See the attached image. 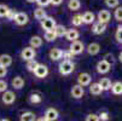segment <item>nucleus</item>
<instances>
[{
    "label": "nucleus",
    "instance_id": "32",
    "mask_svg": "<svg viewBox=\"0 0 122 121\" xmlns=\"http://www.w3.org/2000/svg\"><path fill=\"white\" fill-rule=\"evenodd\" d=\"M9 11H10V9L5 4H0V17H6Z\"/></svg>",
    "mask_w": 122,
    "mask_h": 121
},
{
    "label": "nucleus",
    "instance_id": "2",
    "mask_svg": "<svg viewBox=\"0 0 122 121\" xmlns=\"http://www.w3.org/2000/svg\"><path fill=\"white\" fill-rule=\"evenodd\" d=\"M56 21L52 18V17H45V18L41 21V27L46 30V32H50V30H53L55 27H56Z\"/></svg>",
    "mask_w": 122,
    "mask_h": 121
},
{
    "label": "nucleus",
    "instance_id": "14",
    "mask_svg": "<svg viewBox=\"0 0 122 121\" xmlns=\"http://www.w3.org/2000/svg\"><path fill=\"white\" fill-rule=\"evenodd\" d=\"M62 56H63V51L61 48L55 47V48H51L50 50V58L52 61H58V59L62 58Z\"/></svg>",
    "mask_w": 122,
    "mask_h": 121
},
{
    "label": "nucleus",
    "instance_id": "40",
    "mask_svg": "<svg viewBox=\"0 0 122 121\" xmlns=\"http://www.w3.org/2000/svg\"><path fill=\"white\" fill-rule=\"evenodd\" d=\"M36 3L40 5V6H47V5H50L51 4V0H36Z\"/></svg>",
    "mask_w": 122,
    "mask_h": 121
},
{
    "label": "nucleus",
    "instance_id": "17",
    "mask_svg": "<svg viewBox=\"0 0 122 121\" xmlns=\"http://www.w3.org/2000/svg\"><path fill=\"white\" fill-rule=\"evenodd\" d=\"M35 120H36V115L31 111H25L20 116V121H35Z\"/></svg>",
    "mask_w": 122,
    "mask_h": 121
},
{
    "label": "nucleus",
    "instance_id": "24",
    "mask_svg": "<svg viewBox=\"0 0 122 121\" xmlns=\"http://www.w3.org/2000/svg\"><path fill=\"white\" fill-rule=\"evenodd\" d=\"M90 92L92 95H94V96H98V95H100L103 92V89L100 87V85L98 82H96V84H92L90 86Z\"/></svg>",
    "mask_w": 122,
    "mask_h": 121
},
{
    "label": "nucleus",
    "instance_id": "13",
    "mask_svg": "<svg viewBox=\"0 0 122 121\" xmlns=\"http://www.w3.org/2000/svg\"><path fill=\"white\" fill-rule=\"evenodd\" d=\"M79 32L76 30V29H68L66 30V33H65V38H66V40H69V41H76L77 39H79Z\"/></svg>",
    "mask_w": 122,
    "mask_h": 121
},
{
    "label": "nucleus",
    "instance_id": "29",
    "mask_svg": "<svg viewBox=\"0 0 122 121\" xmlns=\"http://www.w3.org/2000/svg\"><path fill=\"white\" fill-rule=\"evenodd\" d=\"M39 65V63L35 61V59H31V61H28V63H27V69L29 72H33L34 73V70L36 69V67Z\"/></svg>",
    "mask_w": 122,
    "mask_h": 121
},
{
    "label": "nucleus",
    "instance_id": "46",
    "mask_svg": "<svg viewBox=\"0 0 122 121\" xmlns=\"http://www.w3.org/2000/svg\"><path fill=\"white\" fill-rule=\"evenodd\" d=\"M36 121H47V120H46L45 117H40V119H38Z\"/></svg>",
    "mask_w": 122,
    "mask_h": 121
},
{
    "label": "nucleus",
    "instance_id": "25",
    "mask_svg": "<svg viewBox=\"0 0 122 121\" xmlns=\"http://www.w3.org/2000/svg\"><path fill=\"white\" fill-rule=\"evenodd\" d=\"M111 91L114 95H122V82L116 81L115 84L111 85Z\"/></svg>",
    "mask_w": 122,
    "mask_h": 121
},
{
    "label": "nucleus",
    "instance_id": "33",
    "mask_svg": "<svg viewBox=\"0 0 122 121\" xmlns=\"http://www.w3.org/2000/svg\"><path fill=\"white\" fill-rule=\"evenodd\" d=\"M115 18L118 22H122V6H118L115 10Z\"/></svg>",
    "mask_w": 122,
    "mask_h": 121
},
{
    "label": "nucleus",
    "instance_id": "18",
    "mask_svg": "<svg viewBox=\"0 0 122 121\" xmlns=\"http://www.w3.org/2000/svg\"><path fill=\"white\" fill-rule=\"evenodd\" d=\"M29 42H30V47L31 48H36V47H40L42 45V39L39 35H34V37H31Z\"/></svg>",
    "mask_w": 122,
    "mask_h": 121
},
{
    "label": "nucleus",
    "instance_id": "47",
    "mask_svg": "<svg viewBox=\"0 0 122 121\" xmlns=\"http://www.w3.org/2000/svg\"><path fill=\"white\" fill-rule=\"evenodd\" d=\"M27 1H28V3H35L36 0H27Z\"/></svg>",
    "mask_w": 122,
    "mask_h": 121
},
{
    "label": "nucleus",
    "instance_id": "19",
    "mask_svg": "<svg viewBox=\"0 0 122 121\" xmlns=\"http://www.w3.org/2000/svg\"><path fill=\"white\" fill-rule=\"evenodd\" d=\"M11 63H12V57L10 55H1L0 56V65L7 68L9 65H11Z\"/></svg>",
    "mask_w": 122,
    "mask_h": 121
},
{
    "label": "nucleus",
    "instance_id": "42",
    "mask_svg": "<svg viewBox=\"0 0 122 121\" xmlns=\"http://www.w3.org/2000/svg\"><path fill=\"white\" fill-rule=\"evenodd\" d=\"M6 17H7V18H9L10 21H12V20H15V17H16V12H15L13 10H10Z\"/></svg>",
    "mask_w": 122,
    "mask_h": 121
},
{
    "label": "nucleus",
    "instance_id": "10",
    "mask_svg": "<svg viewBox=\"0 0 122 121\" xmlns=\"http://www.w3.org/2000/svg\"><path fill=\"white\" fill-rule=\"evenodd\" d=\"M91 80H92V78H91V75L88 73H81L79 75V78H77V82H79L80 86H87V85H90L91 84Z\"/></svg>",
    "mask_w": 122,
    "mask_h": 121
},
{
    "label": "nucleus",
    "instance_id": "22",
    "mask_svg": "<svg viewBox=\"0 0 122 121\" xmlns=\"http://www.w3.org/2000/svg\"><path fill=\"white\" fill-rule=\"evenodd\" d=\"M98 84L100 85V87L103 89V91H108V90L111 89V81H110V79H108V78L100 79V81H99Z\"/></svg>",
    "mask_w": 122,
    "mask_h": 121
},
{
    "label": "nucleus",
    "instance_id": "45",
    "mask_svg": "<svg viewBox=\"0 0 122 121\" xmlns=\"http://www.w3.org/2000/svg\"><path fill=\"white\" fill-rule=\"evenodd\" d=\"M118 61L122 63V52H120V55H118Z\"/></svg>",
    "mask_w": 122,
    "mask_h": 121
},
{
    "label": "nucleus",
    "instance_id": "26",
    "mask_svg": "<svg viewBox=\"0 0 122 121\" xmlns=\"http://www.w3.org/2000/svg\"><path fill=\"white\" fill-rule=\"evenodd\" d=\"M68 7L70 9L71 11H77L81 7V3L80 0H69L68 3Z\"/></svg>",
    "mask_w": 122,
    "mask_h": 121
},
{
    "label": "nucleus",
    "instance_id": "6",
    "mask_svg": "<svg viewBox=\"0 0 122 121\" xmlns=\"http://www.w3.org/2000/svg\"><path fill=\"white\" fill-rule=\"evenodd\" d=\"M1 100H3L4 104L10 105V104H12V103L16 100V95L12 91H5L3 97H1Z\"/></svg>",
    "mask_w": 122,
    "mask_h": 121
},
{
    "label": "nucleus",
    "instance_id": "20",
    "mask_svg": "<svg viewBox=\"0 0 122 121\" xmlns=\"http://www.w3.org/2000/svg\"><path fill=\"white\" fill-rule=\"evenodd\" d=\"M12 86H13L16 90L22 89L23 86H24V80H23V78H21V76L13 78V79H12Z\"/></svg>",
    "mask_w": 122,
    "mask_h": 121
},
{
    "label": "nucleus",
    "instance_id": "23",
    "mask_svg": "<svg viewBox=\"0 0 122 121\" xmlns=\"http://www.w3.org/2000/svg\"><path fill=\"white\" fill-rule=\"evenodd\" d=\"M53 32H55V34H56V37H57V38H61V37L65 35V33H66V28H65L63 24H57V26L55 27Z\"/></svg>",
    "mask_w": 122,
    "mask_h": 121
},
{
    "label": "nucleus",
    "instance_id": "7",
    "mask_svg": "<svg viewBox=\"0 0 122 121\" xmlns=\"http://www.w3.org/2000/svg\"><path fill=\"white\" fill-rule=\"evenodd\" d=\"M58 116H59V114H58V110H57V109H55V108H48V109L46 110L44 117H45L47 121H56V120L58 119Z\"/></svg>",
    "mask_w": 122,
    "mask_h": 121
},
{
    "label": "nucleus",
    "instance_id": "3",
    "mask_svg": "<svg viewBox=\"0 0 122 121\" xmlns=\"http://www.w3.org/2000/svg\"><path fill=\"white\" fill-rule=\"evenodd\" d=\"M85 50V46H83V42L76 40V41H73L70 44V47H69V51L73 53V55H80L82 51Z\"/></svg>",
    "mask_w": 122,
    "mask_h": 121
},
{
    "label": "nucleus",
    "instance_id": "31",
    "mask_svg": "<svg viewBox=\"0 0 122 121\" xmlns=\"http://www.w3.org/2000/svg\"><path fill=\"white\" fill-rule=\"evenodd\" d=\"M71 23H73V26H75V27H79V26H81L83 22H82V15H75L74 17H73V20H71Z\"/></svg>",
    "mask_w": 122,
    "mask_h": 121
},
{
    "label": "nucleus",
    "instance_id": "28",
    "mask_svg": "<svg viewBox=\"0 0 122 121\" xmlns=\"http://www.w3.org/2000/svg\"><path fill=\"white\" fill-rule=\"evenodd\" d=\"M29 100H30V103H33V104H38V103H41L42 98L39 93H31L30 97H29Z\"/></svg>",
    "mask_w": 122,
    "mask_h": 121
},
{
    "label": "nucleus",
    "instance_id": "37",
    "mask_svg": "<svg viewBox=\"0 0 122 121\" xmlns=\"http://www.w3.org/2000/svg\"><path fill=\"white\" fill-rule=\"evenodd\" d=\"M86 121H99V117L97 114H90V115H87Z\"/></svg>",
    "mask_w": 122,
    "mask_h": 121
},
{
    "label": "nucleus",
    "instance_id": "12",
    "mask_svg": "<svg viewBox=\"0 0 122 121\" xmlns=\"http://www.w3.org/2000/svg\"><path fill=\"white\" fill-rule=\"evenodd\" d=\"M70 93H71V97L79 99V98H81V97L83 96L85 91H83V87H82V86L75 85V86H73V89H71V92H70Z\"/></svg>",
    "mask_w": 122,
    "mask_h": 121
},
{
    "label": "nucleus",
    "instance_id": "11",
    "mask_svg": "<svg viewBox=\"0 0 122 121\" xmlns=\"http://www.w3.org/2000/svg\"><path fill=\"white\" fill-rule=\"evenodd\" d=\"M110 17H111V15H110V12H109L108 10H100L99 13H98V20H99V22H100V23H104V24H107V23L110 21Z\"/></svg>",
    "mask_w": 122,
    "mask_h": 121
},
{
    "label": "nucleus",
    "instance_id": "21",
    "mask_svg": "<svg viewBox=\"0 0 122 121\" xmlns=\"http://www.w3.org/2000/svg\"><path fill=\"white\" fill-rule=\"evenodd\" d=\"M105 29H107V24H104V23H100V22H98V23H94L92 32H93L94 34H102V33H104V32H105Z\"/></svg>",
    "mask_w": 122,
    "mask_h": 121
},
{
    "label": "nucleus",
    "instance_id": "4",
    "mask_svg": "<svg viewBox=\"0 0 122 121\" xmlns=\"http://www.w3.org/2000/svg\"><path fill=\"white\" fill-rule=\"evenodd\" d=\"M21 57L24 61H31L35 57V50L31 48V47H24L21 52Z\"/></svg>",
    "mask_w": 122,
    "mask_h": 121
},
{
    "label": "nucleus",
    "instance_id": "8",
    "mask_svg": "<svg viewBox=\"0 0 122 121\" xmlns=\"http://www.w3.org/2000/svg\"><path fill=\"white\" fill-rule=\"evenodd\" d=\"M34 74H35L38 78H40V79H44L48 74V68L46 65H44V64H39L36 67V69L34 70Z\"/></svg>",
    "mask_w": 122,
    "mask_h": 121
},
{
    "label": "nucleus",
    "instance_id": "16",
    "mask_svg": "<svg viewBox=\"0 0 122 121\" xmlns=\"http://www.w3.org/2000/svg\"><path fill=\"white\" fill-rule=\"evenodd\" d=\"M82 22L86 24H91L94 22V13L91 11H87L82 15Z\"/></svg>",
    "mask_w": 122,
    "mask_h": 121
},
{
    "label": "nucleus",
    "instance_id": "1",
    "mask_svg": "<svg viewBox=\"0 0 122 121\" xmlns=\"http://www.w3.org/2000/svg\"><path fill=\"white\" fill-rule=\"evenodd\" d=\"M74 63L71 61H63L61 64H59V73L62 75H69L74 72Z\"/></svg>",
    "mask_w": 122,
    "mask_h": 121
},
{
    "label": "nucleus",
    "instance_id": "30",
    "mask_svg": "<svg viewBox=\"0 0 122 121\" xmlns=\"http://www.w3.org/2000/svg\"><path fill=\"white\" fill-rule=\"evenodd\" d=\"M57 39V37H56V34H55V32L53 30H50V32H46L45 33V40L46 41H55Z\"/></svg>",
    "mask_w": 122,
    "mask_h": 121
},
{
    "label": "nucleus",
    "instance_id": "41",
    "mask_svg": "<svg viewBox=\"0 0 122 121\" xmlns=\"http://www.w3.org/2000/svg\"><path fill=\"white\" fill-rule=\"evenodd\" d=\"M7 74V69L3 65H0V78H4Z\"/></svg>",
    "mask_w": 122,
    "mask_h": 121
},
{
    "label": "nucleus",
    "instance_id": "5",
    "mask_svg": "<svg viewBox=\"0 0 122 121\" xmlns=\"http://www.w3.org/2000/svg\"><path fill=\"white\" fill-rule=\"evenodd\" d=\"M110 68H111L110 63H108L105 59H102L97 64V72L100 73V74H105V73H108L110 70Z\"/></svg>",
    "mask_w": 122,
    "mask_h": 121
},
{
    "label": "nucleus",
    "instance_id": "36",
    "mask_svg": "<svg viewBox=\"0 0 122 121\" xmlns=\"http://www.w3.org/2000/svg\"><path fill=\"white\" fill-rule=\"evenodd\" d=\"M115 37H116V40H117L118 42H122V26H120V27L117 28Z\"/></svg>",
    "mask_w": 122,
    "mask_h": 121
},
{
    "label": "nucleus",
    "instance_id": "34",
    "mask_svg": "<svg viewBox=\"0 0 122 121\" xmlns=\"http://www.w3.org/2000/svg\"><path fill=\"white\" fill-rule=\"evenodd\" d=\"M118 3H120V0H105V4L108 7H117L118 6Z\"/></svg>",
    "mask_w": 122,
    "mask_h": 121
},
{
    "label": "nucleus",
    "instance_id": "9",
    "mask_svg": "<svg viewBox=\"0 0 122 121\" xmlns=\"http://www.w3.org/2000/svg\"><path fill=\"white\" fill-rule=\"evenodd\" d=\"M28 15L24 12H17L16 17H15V22L18 24V26H24L28 23Z\"/></svg>",
    "mask_w": 122,
    "mask_h": 121
},
{
    "label": "nucleus",
    "instance_id": "35",
    "mask_svg": "<svg viewBox=\"0 0 122 121\" xmlns=\"http://www.w3.org/2000/svg\"><path fill=\"white\" fill-rule=\"evenodd\" d=\"M98 117H99V121H108L110 116H109V113L108 111H102L98 115Z\"/></svg>",
    "mask_w": 122,
    "mask_h": 121
},
{
    "label": "nucleus",
    "instance_id": "44",
    "mask_svg": "<svg viewBox=\"0 0 122 121\" xmlns=\"http://www.w3.org/2000/svg\"><path fill=\"white\" fill-rule=\"evenodd\" d=\"M63 3V0H51V4L53 5H61Z\"/></svg>",
    "mask_w": 122,
    "mask_h": 121
},
{
    "label": "nucleus",
    "instance_id": "48",
    "mask_svg": "<svg viewBox=\"0 0 122 121\" xmlns=\"http://www.w3.org/2000/svg\"><path fill=\"white\" fill-rule=\"evenodd\" d=\"M0 121H10V120H9V119H1Z\"/></svg>",
    "mask_w": 122,
    "mask_h": 121
},
{
    "label": "nucleus",
    "instance_id": "43",
    "mask_svg": "<svg viewBox=\"0 0 122 121\" xmlns=\"http://www.w3.org/2000/svg\"><path fill=\"white\" fill-rule=\"evenodd\" d=\"M105 61H107L108 63H110V62L112 63V62H114V56H112V55H110V53H109V55H107V56H105Z\"/></svg>",
    "mask_w": 122,
    "mask_h": 121
},
{
    "label": "nucleus",
    "instance_id": "27",
    "mask_svg": "<svg viewBox=\"0 0 122 121\" xmlns=\"http://www.w3.org/2000/svg\"><path fill=\"white\" fill-rule=\"evenodd\" d=\"M34 17H35L36 20L42 21V20L45 18V17H46V12H45V10H44V9H41V7L36 9L35 11H34Z\"/></svg>",
    "mask_w": 122,
    "mask_h": 121
},
{
    "label": "nucleus",
    "instance_id": "15",
    "mask_svg": "<svg viewBox=\"0 0 122 121\" xmlns=\"http://www.w3.org/2000/svg\"><path fill=\"white\" fill-rule=\"evenodd\" d=\"M99 51H100V45L98 42H92V44L88 45V47H87V52L92 56L99 53Z\"/></svg>",
    "mask_w": 122,
    "mask_h": 121
},
{
    "label": "nucleus",
    "instance_id": "38",
    "mask_svg": "<svg viewBox=\"0 0 122 121\" xmlns=\"http://www.w3.org/2000/svg\"><path fill=\"white\" fill-rule=\"evenodd\" d=\"M73 56H74V55L70 52V51H65V52H63V56H62V57L65 58L64 61H70V59L73 58Z\"/></svg>",
    "mask_w": 122,
    "mask_h": 121
},
{
    "label": "nucleus",
    "instance_id": "39",
    "mask_svg": "<svg viewBox=\"0 0 122 121\" xmlns=\"http://www.w3.org/2000/svg\"><path fill=\"white\" fill-rule=\"evenodd\" d=\"M7 90V82L4 81V80H0V92H5Z\"/></svg>",
    "mask_w": 122,
    "mask_h": 121
}]
</instances>
